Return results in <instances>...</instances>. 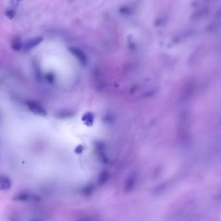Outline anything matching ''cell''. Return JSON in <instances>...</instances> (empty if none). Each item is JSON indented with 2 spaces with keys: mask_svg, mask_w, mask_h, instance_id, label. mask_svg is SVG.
<instances>
[{
  "mask_svg": "<svg viewBox=\"0 0 221 221\" xmlns=\"http://www.w3.org/2000/svg\"><path fill=\"white\" fill-rule=\"evenodd\" d=\"M25 105L28 108V110L34 114L40 115V116L46 115V110H44V108L37 102L32 100H29L26 101Z\"/></svg>",
  "mask_w": 221,
  "mask_h": 221,
  "instance_id": "1",
  "label": "cell"
},
{
  "mask_svg": "<svg viewBox=\"0 0 221 221\" xmlns=\"http://www.w3.org/2000/svg\"><path fill=\"white\" fill-rule=\"evenodd\" d=\"M43 40V38L41 36H35V37L28 39L24 44L23 51L24 52L27 53L28 51L32 50L34 48L40 45Z\"/></svg>",
  "mask_w": 221,
  "mask_h": 221,
  "instance_id": "2",
  "label": "cell"
},
{
  "mask_svg": "<svg viewBox=\"0 0 221 221\" xmlns=\"http://www.w3.org/2000/svg\"><path fill=\"white\" fill-rule=\"evenodd\" d=\"M34 196L27 191H21L14 195L13 200L20 202H28L30 200H33Z\"/></svg>",
  "mask_w": 221,
  "mask_h": 221,
  "instance_id": "3",
  "label": "cell"
},
{
  "mask_svg": "<svg viewBox=\"0 0 221 221\" xmlns=\"http://www.w3.org/2000/svg\"><path fill=\"white\" fill-rule=\"evenodd\" d=\"M12 186L11 179L5 175L0 174V190L7 191Z\"/></svg>",
  "mask_w": 221,
  "mask_h": 221,
  "instance_id": "4",
  "label": "cell"
},
{
  "mask_svg": "<svg viewBox=\"0 0 221 221\" xmlns=\"http://www.w3.org/2000/svg\"><path fill=\"white\" fill-rule=\"evenodd\" d=\"M24 43L20 37H14L11 43V48L14 51L18 52L20 50L23 49Z\"/></svg>",
  "mask_w": 221,
  "mask_h": 221,
  "instance_id": "5",
  "label": "cell"
},
{
  "mask_svg": "<svg viewBox=\"0 0 221 221\" xmlns=\"http://www.w3.org/2000/svg\"><path fill=\"white\" fill-rule=\"evenodd\" d=\"M5 16L9 20H12L16 16V11L13 7L9 8L5 10Z\"/></svg>",
  "mask_w": 221,
  "mask_h": 221,
  "instance_id": "6",
  "label": "cell"
},
{
  "mask_svg": "<svg viewBox=\"0 0 221 221\" xmlns=\"http://www.w3.org/2000/svg\"><path fill=\"white\" fill-rule=\"evenodd\" d=\"M23 0H10V4L13 8H16Z\"/></svg>",
  "mask_w": 221,
  "mask_h": 221,
  "instance_id": "7",
  "label": "cell"
}]
</instances>
